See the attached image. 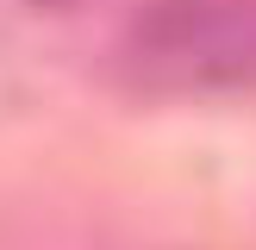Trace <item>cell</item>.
Returning <instances> with one entry per match:
<instances>
[{
  "mask_svg": "<svg viewBox=\"0 0 256 250\" xmlns=\"http://www.w3.org/2000/svg\"><path fill=\"white\" fill-rule=\"evenodd\" d=\"M125 62L150 82L256 75V0H156L125 32Z\"/></svg>",
  "mask_w": 256,
  "mask_h": 250,
  "instance_id": "6da1fadb",
  "label": "cell"
}]
</instances>
